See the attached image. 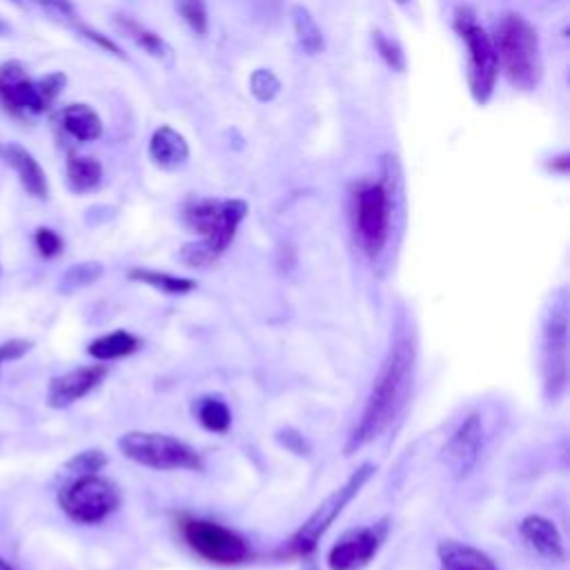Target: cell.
Returning a JSON list of instances; mask_svg holds the SVG:
<instances>
[{"mask_svg":"<svg viewBox=\"0 0 570 570\" xmlns=\"http://www.w3.org/2000/svg\"><path fill=\"white\" fill-rule=\"evenodd\" d=\"M392 221V197L388 183H366L355 194V235L366 256L377 258L388 239Z\"/></svg>","mask_w":570,"mask_h":570,"instance_id":"30bf717a","label":"cell"},{"mask_svg":"<svg viewBox=\"0 0 570 570\" xmlns=\"http://www.w3.org/2000/svg\"><path fill=\"white\" fill-rule=\"evenodd\" d=\"M31 347H34V343L27 339H10L5 343H0V366L8 364V362L23 359Z\"/></svg>","mask_w":570,"mask_h":570,"instance_id":"836d02e7","label":"cell"},{"mask_svg":"<svg viewBox=\"0 0 570 570\" xmlns=\"http://www.w3.org/2000/svg\"><path fill=\"white\" fill-rule=\"evenodd\" d=\"M34 3L46 12H50L52 16H56L59 21H63L65 25H72L74 21H78V14L74 10L72 0H34Z\"/></svg>","mask_w":570,"mask_h":570,"instance_id":"d6a6232c","label":"cell"},{"mask_svg":"<svg viewBox=\"0 0 570 570\" xmlns=\"http://www.w3.org/2000/svg\"><path fill=\"white\" fill-rule=\"evenodd\" d=\"M0 275H3V268H0Z\"/></svg>","mask_w":570,"mask_h":570,"instance_id":"f35d334b","label":"cell"},{"mask_svg":"<svg viewBox=\"0 0 570 570\" xmlns=\"http://www.w3.org/2000/svg\"><path fill=\"white\" fill-rule=\"evenodd\" d=\"M67 183L72 192L76 194H87L94 192L103 183V165L101 161L92 156H80V154H69L67 156Z\"/></svg>","mask_w":570,"mask_h":570,"instance_id":"603a6c76","label":"cell"},{"mask_svg":"<svg viewBox=\"0 0 570 570\" xmlns=\"http://www.w3.org/2000/svg\"><path fill=\"white\" fill-rule=\"evenodd\" d=\"M105 268L103 263L99 261H83V263H76V266H72L63 277H61V283H59V290L63 294H72L76 290H83V288H90L92 283H97L101 277H103Z\"/></svg>","mask_w":570,"mask_h":570,"instance_id":"484cf974","label":"cell"},{"mask_svg":"<svg viewBox=\"0 0 570 570\" xmlns=\"http://www.w3.org/2000/svg\"><path fill=\"white\" fill-rule=\"evenodd\" d=\"M0 570H14V568L10 566V561H5L3 557H0Z\"/></svg>","mask_w":570,"mask_h":570,"instance_id":"8d00e7d4","label":"cell"},{"mask_svg":"<svg viewBox=\"0 0 570 570\" xmlns=\"http://www.w3.org/2000/svg\"><path fill=\"white\" fill-rule=\"evenodd\" d=\"M290 16H292V27H294L299 50L308 56L324 54L326 38H324V31H321L317 18L311 14V10L303 8V5H294Z\"/></svg>","mask_w":570,"mask_h":570,"instance_id":"7402d4cb","label":"cell"},{"mask_svg":"<svg viewBox=\"0 0 570 570\" xmlns=\"http://www.w3.org/2000/svg\"><path fill=\"white\" fill-rule=\"evenodd\" d=\"M139 347H141V339L137 334H131L127 330H114L87 345V355L97 359L99 364H105L135 355Z\"/></svg>","mask_w":570,"mask_h":570,"instance_id":"44dd1931","label":"cell"},{"mask_svg":"<svg viewBox=\"0 0 570 570\" xmlns=\"http://www.w3.org/2000/svg\"><path fill=\"white\" fill-rule=\"evenodd\" d=\"M245 216L248 203L241 199H201L190 203L183 210V218L201 241L183 245L181 258L186 266L203 268L221 256L232 245Z\"/></svg>","mask_w":570,"mask_h":570,"instance_id":"7a4b0ae2","label":"cell"},{"mask_svg":"<svg viewBox=\"0 0 570 570\" xmlns=\"http://www.w3.org/2000/svg\"><path fill=\"white\" fill-rule=\"evenodd\" d=\"M493 42L510 85L521 92H533L544 76L537 29L523 16L508 12L497 21Z\"/></svg>","mask_w":570,"mask_h":570,"instance_id":"3957f363","label":"cell"},{"mask_svg":"<svg viewBox=\"0 0 570 570\" xmlns=\"http://www.w3.org/2000/svg\"><path fill=\"white\" fill-rule=\"evenodd\" d=\"M442 570H499L491 555L461 542H442L436 546Z\"/></svg>","mask_w":570,"mask_h":570,"instance_id":"ac0fdd59","label":"cell"},{"mask_svg":"<svg viewBox=\"0 0 570 570\" xmlns=\"http://www.w3.org/2000/svg\"><path fill=\"white\" fill-rule=\"evenodd\" d=\"M542 379L548 402H557L568 383V294H553L542 319Z\"/></svg>","mask_w":570,"mask_h":570,"instance_id":"8992f818","label":"cell"},{"mask_svg":"<svg viewBox=\"0 0 570 570\" xmlns=\"http://www.w3.org/2000/svg\"><path fill=\"white\" fill-rule=\"evenodd\" d=\"M455 31L468 48V85L470 94L479 105H486L495 92L499 76V61L493 36L477 23L470 8H459L455 12Z\"/></svg>","mask_w":570,"mask_h":570,"instance_id":"5b68a950","label":"cell"},{"mask_svg":"<svg viewBox=\"0 0 570 570\" xmlns=\"http://www.w3.org/2000/svg\"><path fill=\"white\" fill-rule=\"evenodd\" d=\"M118 451L131 464L150 470H190L201 472L205 468L203 457L190 444L163 432H125L118 440Z\"/></svg>","mask_w":570,"mask_h":570,"instance_id":"277c9868","label":"cell"},{"mask_svg":"<svg viewBox=\"0 0 570 570\" xmlns=\"http://www.w3.org/2000/svg\"><path fill=\"white\" fill-rule=\"evenodd\" d=\"M383 542V533L372 525L345 533L328 553L330 570H362L366 568L379 553Z\"/></svg>","mask_w":570,"mask_h":570,"instance_id":"4fadbf2b","label":"cell"},{"mask_svg":"<svg viewBox=\"0 0 570 570\" xmlns=\"http://www.w3.org/2000/svg\"><path fill=\"white\" fill-rule=\"evenodd\" d=\"M415 370H417L415 341L410 334L400 332L394 337L388 355L372 381L362 417L355 430L347 436V444L343 448L347 457L377 442L379 436L397 421L413 392Z\"/></svg>","mask_w":570,"mask_h":570,"instance_id":"6da1fadb","label":"cell"},{"mask_svg":"<svg viewBox=\"0 0 570 570\" xmlns=\"http://www.w3.org/2000/svg\"><path fill=\"white\" fill-rule=\"evenodd\" d=\"M548 169H550V172H559V174H568V169H570V156H568V154H561V156L553 159V163H548Z\"/></svg>","mask_w":570,"mask_h":570,"instance_id":"e575fe53","label":"cell"},{"mask_svg":"<svg viewBox=\"0 0 570 570\" xmlns=\"http://www.w3.org/2000/svg\"><path fill=\"white\" fill-rule=\"evenodd\" d=\"M107 375H110V368L103 364H97V366H83V368L54 377L48 388V406L54 410L69 408L72 404L80 402L83 397H87V394L94 392L107 379Z\"/></svg>","mask_w":570,"mask_h":570,"instance_id":"5bb4252c","label":"cell"},{"mask_svg":"<svg viewBox=\"0 0 570 570\" xmlns=\"http://www.w3.org/2000/svg\"><path fill=\"white\" fill-rule=\"evenodd\" d=\"M250 92L256 101L270 103L279 97L281 92V80L273 69H256L250 76Z\"/></svg>","mask_w":570,"mask_h":570,"instance_id":"83f0119b","label":"cell"},{"mask_svg":"<svg viewBox=\"0 0 570 570\" xmlns=\"http://www.w3.org/2000/svg\"><path fill=\"white\" fill-rule=\"evenodd\" d=\"M0 156L5 159V163L16 172V177L23 186V190L38 199V201H48L50 199V181L46 169L40 167V163L34 159L31 152H27L18 143H10L3 150H0Z\"/></svg>","mask_w":570,"mask_h":570,"instance_id":"9a60e30c","label":"cell"},{"mask_svg":"<svg viewBox=\"0 0 570 570\" xmlns=\"http://www.w3.org/2000/svg\"><path fill=\"white\" fill-rule=\"evenodd\" d=\"M61 125L78 143H92L103 137L101 116L85 103H72L61 112Z\"/></svg>","mask_w":570,"mask_h":570,"instance_id":"ffe728a7","label":"cell"},{"mask_svg":"<svg viewBox=\"0 0 570 570\" xmlns=\"http://www.w3.org/2000/svg\"><path fill=\"white\" fill-rule=\"evenodd\" d=\"M519 533H521L523 542L529 544L537 555H542L544 559L561 561L566 557V546H563L561 533L555 525V521H550L542 515H529L521 521Z\"/></svg>","mask_w":570,"mask_h":570,"instance_id":"2e32d148","label":"cell"},{"mask_svg":"<svg viewBox=\"0 0 570 570\" xmlns=\"http://www.w3.org/2000/svg\"><path fill=\"white\" fill-rule=\"evenodd\" d=\"M59 506L74 523L94 525L121 506V493L105 477L78 474L61 489Z\"/></svg>","mask_w":570,"mask_h":570,"instance_id":"ba28073f","label":"cell"},{"mask_svg":"<svg viewBox=\"0 0 570 570\" xmlns=\"http://www.w3.org/2000/svg\"><path fill=\"white\" fill-rule=\"evenodd\" d=\"M194 417L199 423L216 434H224L232 426V413L230 406L224 402V397H216V394H207L194 404Z\"/></svg>","mask_w":570,"mask_h":570,"instance_id":"d4e9b609","label":"cell"},{"mask_svg":"<svg viewBox=\"0 0 570 570\" xmlns=\"http://www.w3.org/2000/svg\"><path fill=\"white\" fill-rule=\"evenodd\" d=\"M397 3H400V5H408V3H410V0H397Z\"/></svg>","mask_w":570,"mask_h":570,"instance_id":"74e56055","label":"cell"},{"mask_svg":"<svg viewBox=\"0 0 570 570\" xmlns=\"http://www.w3.org/2000/svg\"><path fill=\"white\" fill-rule=\"evenodd\" d=\"M16 3H21V0H16Z\"/></svg>","mask_w":570,"mask_h":570,"instance_id":"ab89813d","label":"cell"},{"mask_svg":"<svg viewBox=\"0 0 570 570\" xmlns=\"http://www.w3.org/2000/svg\"><path fill=\"white\" fill-rule=\"evenodd\" d=\"M181 535L201 559L214 566H239L252 557L248 542L237 531L210 519L181 517Z\"/></svg>","mask_w":570,"mask_h":570,"instance_id":"9c48e42d","label":"cell"},{"mask_svg":"<svg viewBox=\"0 0 570 570\" xmlns=\"http://www.w3.org/2000/svg\"><path fill=\"white\" fill-rule=\"evenodd\" d=\"M67 83V76L63 72H52L48 76H42L40 80H36L40 97L46 99V103L52 107V103L59 99V94L63 92V87Z\"/></svg>","mask_w":570,"mask_h":570,"instance_id":"1f68e13d","label":"cell"},{"mask_svg":"<svg viewBox=\"0 0 570 570\" xmlns=\"http://www.w3.org/2000/svg\"><path fill=\"white\" fill-rule=\"evenodd\" d=\"M10 34H12V25L0 18V36H10Z\"/></svg>","mask_w":570,"mask_h":570,"instance_id":"d590c367","label":"cell"},{"mask_svg":"<svg viewBox=\"0 0 570 570\" xmlns=\"http://www.w3.org/2000/svg\"><path fill=\"white\" fill-rule=\"evenodd\" d=\"M34 243L42 258H56L63 252V239L52 228H38L34 235Z\"/></svg>","mask_w":570,"mask_h":570,"instance_id":"4dcf8cb0","label":"cell"},{"mask_svg":"<svg viewBox=\"0 0 570 570\" xmlns=\"http://www.w3.org/2000/svg\"><path fill=\"white\" fill-rule=\"evenodd\" d=\"M150 159L165 172H177L188 163L190 145L181 131L169 125H161L150 139Z\"/></svg>","mask_w":570,"mask_h":570,"instance_id":"e0dca14e","label":"cell"},{"mask_svg":"<svg viewBox=\"0 0 570 570\" xmlns=\"http://www.w3.org/2000/svg\"><path fill=\"white\" fill-rule=\"evenodd\" d=\"M375 48H377L381 61H383L392 72H397V74L406 72V67H408L406 54H404V50H402V46H400L397 40L385 36L383 31L377 29V31H375Z\"/></svg>","mask_w":570,"mask_h":570,"instance_id":"f1b7e54d","label":"cell"},{"mask_svg":"<svg viewBox=\"0 0 570 570\" xmlns=\"http://www.w3.org/2000/svg\"><path fill=\"white\" fill-rule=\"evenodd\" d=\"M179 16L183 23L197 34L205 36L210 29V16H207V3L205 0H174Z\"/></svg>","mask_w":570,"mask_h":570,"instance_id":"4316f807","label":"cell"},{"mask_svg":"<svg viewBox=\"0 0 570 570\" xmlns=\"http://www.w3.org/2000/svg\"><path fill=\"white\" fill-rule=\"evenodd\" d=\"M107 466V455L103 451H85V453H78L74 455L65 468L72 472V474H97L101 472L103 468Z\"/></svg>","mask_w":570,"mask_h":570,"instance_id":"f546056e","label":"cell"},{"mask_svg":"<svg viewBox=\"0 0 570 570\" xmlns=\"http://www.w3.org/2000/svg\"><path fill=\"white\" fill-rule=\"evenodd\" d=\"M116 23H118V27L125 31V36L129 40H135L137 48L148 52L152 59H156L165 67L174 65V59H177V54H174L169 42L165 38H161L156 31L148 29L145 25H141L139 21H135L131 16H116Z\"/></svg>","mask_w":570,"mask_h":570,"instance_id":"d6986e66","label":"cell"},{"mask_svg":"<svg viewBox=\"0 0 570 570\" xmlns=\"http://www.w3.org/2000/svg\"><path fill=\"white\" fill-rule=\"evenodd\" d=\"M372 474H375L372 464H364L353 474H350L345 479V484L341 489H337L332 495H328L317 506V510L308 517V521H305L301 529L290 537V542L283 548V555L308 557L317 548L321 537L328 533L330 525L341 517L345 506L362 493V489L368 484Z\"/></svg>","mask_w":570,"mask_h":570,"instance_id":"52a82bcc","label":"cell"},{"mask_svg":"<svg viewBox=\"0 0 570 570\" xmlns=\"http://www.w3.org/2000/svg\"><path fill=\"white\" fill-rule=\"evenodd\" d=\"M484 451V421L479 413H470L448 436L444 446V461L457 479H466Z\"/></svg>","mask_w":570,"mask_h":570,"instance_id":"7c38bea8","label":"cell"},{"mask_svg":"<svg viewBox=\"0 0 570 570\" xmlns=\"http://www.w3.org/2000/svg\"><path fill=\"white\" fill-rule=\"evenodd\" d=\"M129 281H137V283H145L150 288H154L156 292L163 294H172V296H181V294H190L197 288V281L188 279V277H177V275H169V273H159V270H148V268H131L127 273Z\"/></svg>","mask_w":570,"mask_h":570,"instance_id":"cb8c5ba5","label":"cell"},{"mask_svg":"<svg viewBox=\"0 0 570 570\" xmlns=\"http://www.w3.org/2000/svg\"><path fill=\"white\" fill-rule=\"evenodd\" d=\"M0 105L14 116H38L48 112L50 105L40 97L36 80L27 76V69L18 61H5L0 65Z\"/></svg>","mask_w":570,"mask_h":570,"instance_id":"8fae6325","label":"cell"}]
</instances>
